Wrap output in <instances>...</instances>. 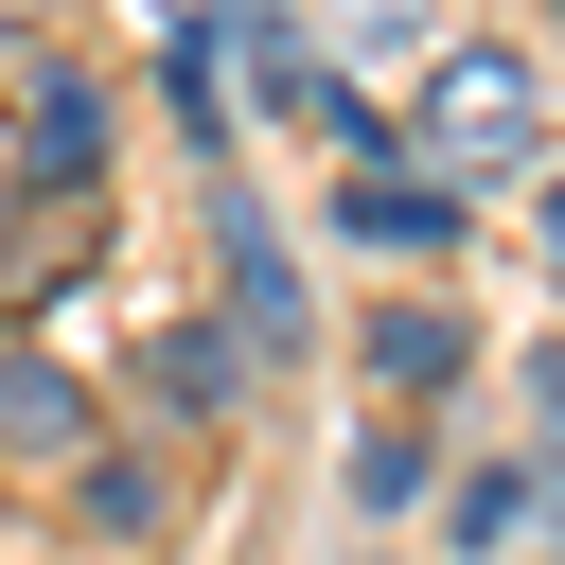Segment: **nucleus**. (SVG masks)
Instances as JSON below:
<instances>
[{
    "label": "nucleus",
    "mask_w": 565,
    "mask_h": 565,
    "mask_svg": "<svg viewBox=\"0 0 565 565\" xmlns=\"http://www.w3.org/2000/svg\"><path fill=\"white\" fill-rule=\"evenodd\" d=\"M406 159H424L441 194H512V177H547V71H530L512 35H441L424 88H406Z\"/></svg>",
    "instance_id": "f257e3e1"
},
{
    "label": "nucleus",
    "mask_w": 565,
    "mask_h": 565,
    "mask_svg": "<svg viewBox=\"0 0 565 565\" xmlns=\"http://www.w3.org/2000/svg\"><path fill=\"white\" fill-rule=\"evenodd\" d=\"M212 282H230L212 318H230L247 353H300V318H318V300H300V265H282V230H265V194H247V177L212 194Z\"/></svg>",
    "instance_id": "f03ea898"
},
{
    "label": "nucleus",
    "mask_w": 565,
    "mask_h": 565,
    "mask_svg": "<svg viewBox=\"0 0 565 565\" xmlns=\"http://www.w3.org/2000/svg\"><path fill=\"white\" fill-rule=\"evenodd\" d=\"M335 230H353V247H388V265H406V247L441 265V247H459V194H441V177H406V141H371V159L335 177Z\"/></svg>",
    "instance_id": "7ed1b4c3"
},
{
    "label": "nucleus",
    "mask_w": 565,
    "mask_h": 565,
    "mask_svg": "<svg viewBox=\"0 0 565 565\" xmlns=\"http://www.w3.org/2000/svg\"><path fill=\"white\" fill-rule=\"evenodd\" d=\"M459 371H477V318H459V300H371V388H388V406H406V388L441 406Z\"/></svg>",
    "instance_id": "20e7f679"
},
{
    "label": "nucleus",
    "mask_w": 565,
    "mask_h": 565,
    "mask_svg": "<svg viewBox=\"0 0 565 565\" xmlns=\"http://www.w3.org/2000/svg\"><path fill=\"white\" fill-rule=\"evenodd\" d=\"M88 441H106V406H88L53 353H0V459H71V477H88Z\"/></svg>",
    "instance_id": "39448f33"
},
{
    "label": "nucleus",
    "mask_w": 565,
    "mask_h": 565,
    "mask_svg": "<svg viewBox=\"0 0 565 565\" xmlns=\"http://www.w3.org/2000/svg\"><path fill=\"white\" fill-rule=\"evenodd\" d=\"M35 177H53V194L106 177V88H88V71H35Z\"/></svg>",
    "instance_id": "423d86ee"
},
{
    "label": "nucleus",
    "mask_w": 565,
    "mask_h": 565,
    "mask_svg": "<svg viewBox=\"0 0 565 565\" xmlns=\"http://www.w3.org/2000/svg\"><path fill=\"white\" fill-rule=\"evenodd\" d=\"M159 388L230 424V406H247V335H230V318H177V335H159Z\"/></svg>",
    "instance_id": "0eeeda50"
},
{
    "label": "nucleus",
    "mask_w": 565,
    "mask_h": 565,
    "mask_svg": "<svg viewBox=\"0 0 565 565\" xmlns=\"http://www.w3.org/2000/svg\"><path fill=\"white\" fill-rule=\"evenodd\" d=\"M424 477H441V441H424V424H371V441H353V512H406Z\"/></svg>",
    "instance_id": "6e6552de"
},
{
    "label": "nucleus",
    "mask_w": 565,
    "mask_h": 565,
    "mask_svg": "<svg viewBox=\"0 0 565 565\" xmlns=\"http://www.w3.org/2000/svg\"><path fill=\"white\" fill-rule=\"evenodd\" d=\"M71 512H88V530H159V512H177V477H159V459H88V477H71Z\"/></svg>",
    "instance_id": "1a4fd4ad"
},
{
    "label": "nucleus",
    "mask_w": 565,
    "mask_h": 565,
    "mask_svg": "<svg viewBox=\"0 0 565 565\" xmlns=\"http://www.w3.org/2000/svg\"><path fill=\"white\" fill-rule=\"evenodd\" d=\"M512 512H547V459H477V477H459V530H477V547H494Z\"/></svg>",
    "instance_id": "9d476101"
},
{
    "label": "nucleus",
    "mask_w": 565,
    "mask_h": 565,
    "mask_svg": "<svg viewBox=\"0 0 565 565\" xmlns=\"http://www.w3.org/2000/svg\"><path fill=\"white\" fill-rule=\"evenodd\" d=\"M424 18H441V0H335V35H353V53H441Z\"/></svg>",
    "instance_id": "9b49d317"
},
{
    "label": "nucleus",
    "mask_w": 565,
    "mask_h": 565,
    "mask_svg": "<svg viewBox=\"0 0 565 565\" xmlns=\"http://www.w3.org/2000/svg\"><path fill=\"white\" fill-rule=\"evenodd\" d=\"M530 212H547V247H565V159H547V177H530Z\"/></svg>",
    "instance_id": "f8f14e48"
}]
</instances>
